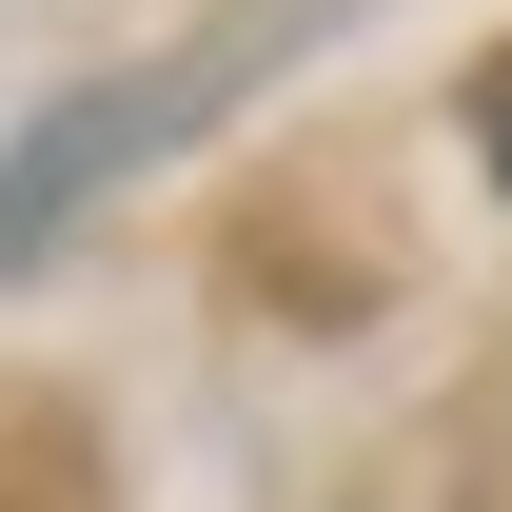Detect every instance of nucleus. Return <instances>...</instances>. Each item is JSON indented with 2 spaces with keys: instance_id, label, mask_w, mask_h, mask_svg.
<instances>
[{
  "instance_id": "obj_1",
  "label": "nucleus",
  "mask_w": 512,
  "mask_h": 512,
  "mask_svg": "<svg viewBox=\"0 0 512 512\" xmlns=\"http://www.w3.org/2000/svg\"><path fill=\"white\" fill-rule=\"evenodd\" d=\"M237 79H256V40H197V60H119V79H79V99H40V119L0 138V276H20L40 237H79V217H99L138 158L217 138V119H237Z\"/></svg>"
},
{
  "instance_id": "obj_2",
  "label": "nucleus",
  "mask_w": 512,
  "mask_h": 512,
  "mask_svg": "<svg viewBox=\"0 0 512 512\" xmlns=\"http://www.w3.org/2000/svg\"><path fill=\"white\" fill-rule=\"evenodd\" d=\"M473 158H493V178H512V60L473 79Z\"/></svg>"
}]
</instances>
